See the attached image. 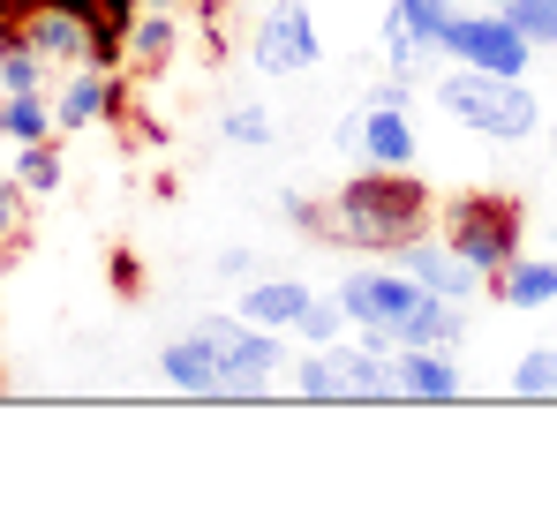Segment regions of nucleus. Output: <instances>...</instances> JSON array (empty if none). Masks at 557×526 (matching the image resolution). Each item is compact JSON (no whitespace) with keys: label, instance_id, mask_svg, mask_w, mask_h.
Instances as JSON below:
<instances>
[{"label":"nucleus","instance_id":"obj_1","mask_svg":"<svg viewBox=\"0 0 557 526\" xmlns=\"http://www.w3.org/2000/svg\"><path fill=\"white\" fill-rule=\"evenodd\" d=\"M430 211H437V196L407 174V166H370V174H355V180H339V188H332L317 241L392 256V249H407L414 234H430Z\"/></svg>","mask_w":557,"mask_h":526},{"label":"nucleus","instance_id":"obj_2","mask_svg":"<svg viewBox=\"0 0 557 526\" xmlns=\"http://www.w3.org/2000/svg\"><path fill=\"white\" fill-rule=\"evenodd\" d=\"M339 309H347L355 331H384V339H399V347H460L467 339V309L460 301L414 286L399 263H384V256H376L370 271H347Z\"/></svg>","mask_w":557,"mask_h":526},{"label":"nucleus","instance_id":"obj_3","mask_svg":"<svg viewBox=\"0 0 557 526\" xmlns=\"http://www.w3.org/2000/svg\"><path fill=\"white\" fill-rule=\"evenodd\" d=\"M294 391L317 406H392L399 399V339L362 331V347H309L294 361Z\"/></svg>","mask_w":557,"mask_h":526},{"label":"nucleus","instance_id":"obj_4","mask_svg":"<svg viewBox=\"0 0 557 526\" xmlns=\"http://www.w3.org/2000/svg\"><path fill=\"white\" fill-rule=\"evenodd\" d=\"M437 105H445L460 128L490 136V143H528V136L543 128V105H535L528 76H490V68H467V61H453V68L437 76Z\"/></svg>","mask_w":557,"mask_h":526},{"label":"nucleus","instance_id":"obj_5","mask_svg":"<svg viewBox=\"0 0 557 526\" xmlns=\"http://www.w3.org/2000/svg\"><path fill=\"white\" fill-rule=\"evenodd\" d=\"M453 249H460L482 278H497L505 263L520 256V234H528V203L520 196H497V188H474L445 203V226H437Z\"/></svg>","mask_w":557,"mask_h":526},{"label":"nucleus","instance_id":"obj_6","mask_svg":"<svg viewBox=\"0 0 557 526\" xmlns=\"http://www.w3.org/2000/svg\"><path fill=\"white\" fill-rule=\"evenodd\" d=\"M196 331L211 339L234 399H264L278 384V368H286V331H264V324H249V316H196Z\"/></svg>","mask_w":557,"mask_h":526},{"label":"nucleus","instance_id":"obj_7","mask_svg":"<svg viewBox=\"0 0 557 526\" xmlns=\"http://www.w3.org/2000/svg\"><path fill=\"white\" fill-rule=\"evenodd\" d=\"M535 38L505 15V8H460L453 30H445V61H467V68H490V76H528L535 68Z\"/></svg>","mask_w":557,"mask_h":526},{"label":"nucleus","instance_id":"obj_8","mask_svg":"<svg viewBox=\"0 0 557 526\" xmlns=\"http://www.w3.org/2000/svg\"><path fill=\"white\" fill-rule=\"evenodd\" d=\"M249 61L257 76H309L324 61V30H317V8L309 0H272L257 38H249Z\"/></svg>","mask_w":557,"mask_h":526},{"label":"nucleus","instance_id":"obj_9","mask_svg":"<svg viewBox=\"0 0 557 526\" xmlns=\"http://www.w3.org/2000/svg\"><path fill=\"white\" fill-rule=\"evenodd\" d=\"M46 68H91V38L98 23L91 15H76V8H61V0H38V8H23L15 23H8Z\"/></svg>","mask_w":557,"mask_h":526},{"label":"nucleus","instance_id":"obj_10","mask_svg":"<svg viewBox=\"0 0 557 526\" xmlns=\"http://www.w3.org/2000/svg\"><path fill=\"white\" fill-rule=\"evenodd\" d=\"M384 263H399L414 286H430V293H445V301H460V309L474 301V293H482V286H490V278H482V271H474V263H467L460 249L437 234V226H430V234H414L407 249H392Z\"/></svg>","mask_w":557,"mask_h":526},{"label":"nucleus","instance_id":"obj_11","mask_svg":"<svg viewBox=\"0 0 557 526\" xmlns=\"http://www.w3.org/2000/svg\"><path fill=\"white\" fill-rule=\"evenodd\" d=\"M467 391V368H460V347H399V399L414 406H445Z\"/></svg>","mask_w":557,"mask_h":526},{"label":"nucleus","instance_id":"obj_12","mask_svg":"<svg viewBox=\"0 0 557 526\" xmlns=\"http://www.w3.org/2000/svg\"><path fill=\"white\" fill-rule=\"evenodd\" d=\"M159 376L174 384V391H188V399H234L226 391V368H219V353H211V339L188 324L182 339H166L159 347Z\"/></svg>","mask_w":557,"mask_h":526},{"label":"nucleus","instance_id":"obj_13","mask_svg":"<svg viewBox=\"0 0 557 526\" xmlns=\"http://www.w3.org/2000/svg\"><path fill=\"white\" fill-rule=\"evenodd\" d=\"M309 301H317V293H309L301 278H257V286L234 293V316H249V324H264V331H294Z\"/></svg>","mask_w":557,"mask_h":526},{"label":"nucleus","instance_id":"obj_14","mask_svg":"<svg viewBox=\"0 0 557 526\" xmlns=\"http://www.w3.org/2000/svg\"><path fill=\"white\" fill-rule=\"evenodd\" d=\"M490 293L505 309H557V256H512L490 278Z\"/></svg>","mask_w":557,"mask_h":526},{"label":"nucleus","instance_id":"obj_15","mask_svg":"<svg viewBox=\"0 0 557 526\" xmlns=\"http://www.w3.org/2000/svg\"><path fill=\"white\" fill-rule=\"evenodd\" d=\"M113 105H121V84H113V68H76L69 98L53 105V128H61V136H69V128H98Z\"/></svg>","mask_w":557,"mask_h":526},{"label":"nucleus","instance_id":"obj_16","mask_svg":"<svg viewBox=\"0 0 557 526\" xmlns=\"http://www.w3.org/2000/svg\"><path fill=\"white\" fill-rule=\"evenodd\" d=\"M362 159L370 166H414V121L399 105H370L362 113Z\"/></svg>","mask_w":557,"mask_h":526},{"label":"nucleus","instance_id":"obj_17","mask_svg":"<svg viewBox=\"0 0 557 526\" xmlns=\"http://www.w3.org/2000/svg\"><path fill=\"white\" fill-rule=\"evenodd\" d=\"M0 136L23 151V143H46V136H61V128H53V105H46L38 90H0Z\"/></svg>","mask_w":557,"mask_h":526},{"label":"nucleus","instance_id":"obj_18","mask_svg":"<svg viewBox=\"0 0 557 526\" xmlns=\"http://www.w3.org/2000/svg\"><path fill=\"white\" fill-rule=\"evenodd\" d=\"M128 53H136L144 68H166V61L182 53V15H166V8H144V15L128 23Z\"/></svg>","mask_w":557,"mask_h":526},{"label":"nucleus","instance_id":"obj_19","mask_svg":"<svg viewBox=\"0 0 557 526\" xmlns=\"http://www.w3.org/2000/svg\"><path fill=\"white\" fill-rule=\"evenodd\" d=\"M460 8H467V0H392V15H399L422 46H437V53H445V30H453Z\"/></svg>","mask_w":557,"mask_h":526},{"label":"nucleus","instance_id":"obj_20","mask_svg":"<svg viewBox=\"0 0 557 526\" xmlns=\"http://www.w3.org/2000/svg\"><path fill=\"white\" fill-rule=\"evenodd\" d=\"M512 399H557V347H528L512 361Z\"/></svg>","mask_w":557,"mask_h":526},{"label":"nucleus","instance_id":"obj_21","mask_svg":"<svg viewBox=\"0 0 557 526\" xmlns=\"http://www.w3.org/2000/svg\"><path fill=\"white\" fill-rule=\"evenodd\" d=\"M15 180H23V196H53V188H61V151H53V136H46V143H23Z\"/></svg>","mask_w":557,"mask_h":526},{"label":"nucleus","instance_id":"obj_22","mask_svg":"<svg viewBox=\"0 0 557 526\" xmlns=\"http://www.w3.org/2000/svg\"><path fill=\"white\" fill-rule=\"evenodd\" d=\"M38 84H46V61L8 30V38H0V90H38Z\"/></svg>","mask_w":557,"mask_h":526},{"label":"nucleus","instance_id":"obj_23","mask_svg":"<svg viewBox=\"0 0 557 526\" xmlns=\"http://www.w3.org/2000/svg\"><path fill=\"white\" fill-rule=\"evenodd\" d=\"M219 136H226V143H242V151H264V143L278 136V121L264 113V105H234V113L219 121Z\"/></svg>","mask_w":557,"mask_h":526},{"label":"nucleus","instance_id":"obj_24","mask_svg":"<svg viewBox=\"0 0 557 526\" xmlns=\"http://www.w3.org/2000/svg\"><path fill=\"white\" fill-rule=\"evenodd\" d=\"M505 15H512V23L543 46V53L557 46V0H505Z\"/></svg>","mask_w":557,"mask_h":526},{"label":"nucleus","instance_id":"obj_25","mask_svg":"<svg viewBox=\"0 0 557 526\" xmlns=\"http://www.w3.org/2000/svg\"><path fill=\"white\" fill-rule=\"evenodd\" d=\"M339 324H347V309H339V293H332V301H309L294 331H301L309 347H332V339H339Z\"/></svg>","mask_w":557,"mask_h":526},{"label":"nucleus","instance_id":"obj_26","mask_svg":"<svg viewBox=\"0 0 557 526\" xmlns=\"http://www.w3.org/2000/svg\"><path fill=\"white\" fill-rule=\"evenodd\" d=\"M61 8H76V15H91L98 30H121V38H128V23L144 15V0H61Z\"/></svg>","mask_w":557,"mask_h":526},{"label":"nucleus","instance_id":"obj_27","mask_svg":"<svg viewBox=\"0 0 557 526\" xmlns=\"http://www.w3.org/2000/svg\"><path fill=\"white\" fill-rule=\"evenodd\" d=\"M23 234V180H0V241Z\"/></svg>","mask_w":557,"mask_h":526},{"label":"nucleus","instance_id":"obj_28","mask_svg":"<svg viewBox=\"0 0 557 526\" xmlns=\"http://www.w3.org/2000/svg\"><path fill=\"white\" fill-rule=\"evenodd\" d=\"M113 286H121V293H136V286H144V271H136V256H128V249L113 256Z\"/></svg>","mask_w":557,"mask_h":526},{"label":"nucleus","instance_id":"obj_29","mask_svg":"<svg viewBox=\"0 0 557 526\" xmlns=\"http://www.w3.org/2000/svg\"><path fill=\"white\" fill-rule=\"evenodd\" d=\"M23 8H30V0H0V23H15V15H23Z\"/></svg>","mask_w":557,"mask_h":526},{"label":"nucleus","instance_id":"obj_30","mask_svg":"<svg viewBox=\"0 0 557 526\" xmlns=\"http://www.w3.org/2000/svg\"><path fill=\"white\" fill-rule=\"evenodd\" d=\"M144 8H166V15H182V8H196V0H144Z\"/></svg>","mask_w":557,"mask_h":526},{"label":"nucleus","instance_id":"obj_31","mask_svg":"<svg viewBox=\"0 0 557 526\" xmlns=\"http://www.w3.org/2000/svg\"><path fill=\"white\" fill-rule=\"evenodd\" d=\"M467 8H505V0H467Z\"/></svg>","mask_w":557,"mask_h":526},{"label":"nucleus","instance_id":"obj_32","mask_svg":"<svg viewBox=\"0 0 557 526\" xmlns=\"http://www.w3.org/2000/svg\"><path fill=\"white\" fill-rule=\"evenodd\" d=\"M550 159H557V121H550Z\"/></svg>","mask_w":557,"mask_h":526},{"label":"nucleus","instance_id":"obj_33","mask_svg":"<svg viewBox=\"0 0 557 526\" xmlns=\"http://www.w3.org/2000/svg\"><path fill=\"white\" fill-rule=\"evenodd\" d=\"M0 38H8V23H0Z\"/></svg>","mask_w":557,"mask_h":526}]
</instances>
